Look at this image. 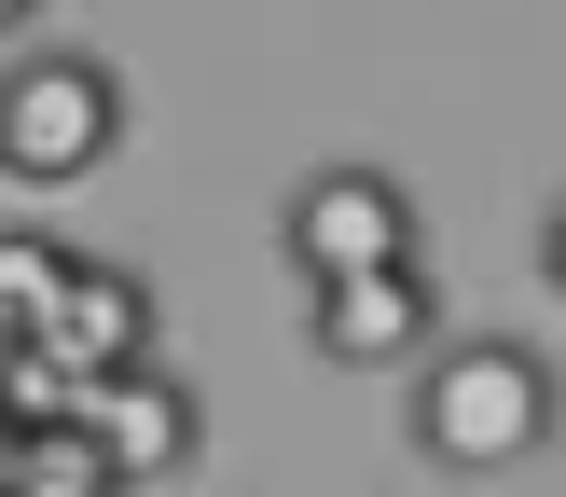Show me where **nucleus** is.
Here are the masks:
<instances>
[{"mask_svg": "<svg viewBox=\"0 0 566 497\" xmlns=\"http://www.w3.org/2000/svg\"><path fill=\"white\" fill-rule=\"evenodd\" d=\"M553 442V359L525 331H470V346L415 359V456L457 469V484H497Z\"/></svg>", "mask_w": 566, "mask_h": 497, "instance_id": "f257e3e1", "label": "nucleus"}, {"mask_svg": "<svg viewBox=\"0 0 566 497\" xmlns=\"http://www.w3.org/2000/svg\"><path fill=\"white\" fill-rule=\"evenodd\" d=\"M125 152V70L83 42H28L0 55V180L14 193H70Z\"/></svg>", "mask_w": 566, "mask_h": 497, "instance_id": "f03ea898", "label": "nucleus"}, {"mask_svg": "<svg viewBox=\"0 0 566 497\" xmlns=\"http://www.w3.org/2000/svg\"><path fill=\"white\" fill-rule=\"evenodd\" d=\"M276 248H291L304 290H332V276H374V263H429V221H415V193L387 166H318L291 193V221H276Z\"/></svg>", "mask_w": 566, "mask_h": 497, "instance_id": "7ed1b4c3", "label": "nucleus"}, {"mask_svg": "<svg viewBox=\"0 0 566 497\" xmlns=\"http://www.w3.org/2000/svg\"><path fill=\"white\" fill-rule=\"evenodd\" d=\"M83 442H97V469H111V497H138V484H193V456H208V401H193L166 359H125V373H83V414H70Z\"/></svg>", "mask_w": 566, "mask_h": 497, "instance_id": "20e7f679", "label": "nucleus"}, {"mask_svg": "<svg viewBox=\"0 0 566 497\" xmlns=\"http://www.w3.org/2000/svg\"><path fill=\"white\" fill-rule=\"evenodd\" d=\"M304 346H318L332 373L429 359V346H442V290H429V263H374V276H332V290H304Z\"/></svg>", "mask_w": 566, "mask_h": 497, "instance_id": "39448f33", "label": "nucleus"}, {"mask_svg": "<svg viewBox=\"0 0 566 497\" xmlns=\"http://www.w3.org/2000/svg\"><path fill=\"white\" fill-rule=\"evenodd\" d=\"M28 346H55L70 373H125V359H153V276H125V263L83 248L70 290H55V318L28 331Z\"/></svg>", "mask_w": 566, "mask_h": 497, "instance_id": "423d86ee", "label": "nucleus"}, {"mask_svg": "<svg viewBox=\"0 0 566 497\" xmlns=\"http://www.w3.org/2000/svg\"><path fill=\"white\" fill-rule=\"evenodd\" d=\"M70 263H83L70 235H42V221H0V346H28V331L55 318V290H70Z\"/></svg>", "mask_w": 566, "mask_h": 497, "instance_id": "0eeeda50", "label": "nucleus"}, {"mask_svg": "<svg viewBox=\"0 0 566 497\" xmlns=\"http://www.w3.org/2000/svg\"><path fill=\"white\" fill-rule=\"evenodd\" d=\"M70 414H83V373H70V359H55V346H0V429L42 442V429H70Z\"/></svg>", "mask_w": 566, "mask_h": 497, "instance_id": "6e6552de", "label": "nucleus"}, {"mask_svg": "<svg viewBox=\"0 0 566 497\" xmlns=\"http://www.w3.org/2000/svg\"><path fill=\"white\" fill-rule=\"evenodd\" d=\"M0 497H111V469H97L83 429H42V442H14V484Z\"/></svg>", "mask_w": 566, "mask_h": 497, "instance_id": "1a4fd4ad", "label": "nucleus"}, {"mask_svg": "<svg viewBox=\"0 0 566 497\" xmlns=\"http://www.w3.org/2000/svg\"><path fill=\"white\" fill-rule=\"evenodd\" d=\"M28 14H42V0H0V42H14V28H28Z\"/></svg>", "mask_w": 566, "mask_h": 497, "instance_id": "9d476101", "label": "nucleus"}, {"mask_svg": "<svg viewBox=\"0 0 566 497\" xmlns=\"http://www.w3.org/2000/svg\"><path fill=\"white\" fill-rule=\"evenodd\" d=\"M0 484H14V429H0Z\"/></svg>", "mask_w": 566, "mask_h": 497, "instance_id": "9b49d317", "label": "nucleus"}]
</instances>
